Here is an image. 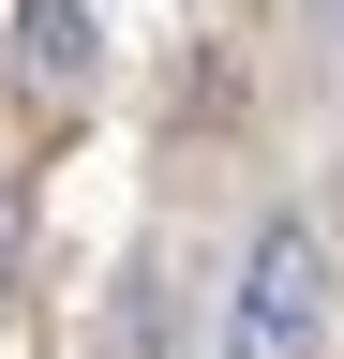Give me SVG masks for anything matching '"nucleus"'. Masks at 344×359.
I'll use <instances>...</instances> for the list:
<instances>
[{
    "label": "nucleus",
    "mask_w": 344,
    "mask_h": 359,
    "mask_svg": "<svg viewBox=\"0 0 344 359\" xmlns=\"http://www.w3.org/2000/svg\"><path fill=\"white\" fill-rule=\"evenodd\" d=\"M315 314H329L315 224H254V255H240V285H225V359H315Z\"/></svg>",
    "instance_id": "obj_1"
},
{
    "label": "nucleus",
    "mask_w": 344,
    "mask_h": 359,
    "mask_svg": "<svg viewBox=\"0 0 344 359\" xmlns=\"http://www.w3.org/2000/svg\"><path fill=\"white\" fill-rule=\"evenodd\" d=\"M15 45H30L46 90H90V15H75V0H15Z\"/></svg>",
    "instance_id": "obj_2"
},
{
    "label": "nucleus",
    "mask_w": 344,
    "mask_h": 359,
    "mask_svg": "<svg viewBox=\"0 0 344 359\" xmlns=\"http://www.w3.org/2000/svg\"><path fill=\"white\" fill-rule=\"evenodd\" d=\"M15 240H30V210H15V180H0V299H15Z\"/></svg>",
    "instance_id": "obj_3"
}]
</instances>
